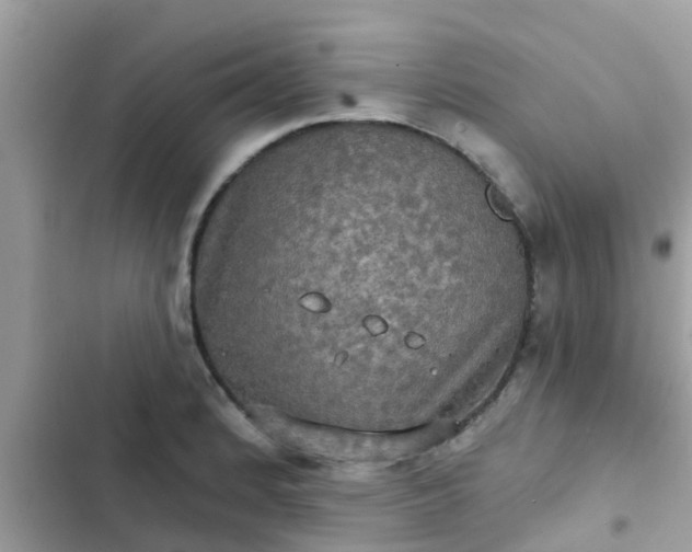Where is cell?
Wrapping results in <instances>:
<instances>
[{"label": "cell", "mask_w": 692, "mask_h": 552, "mask_svg": "<svg viewBox=\"0 0 692 552\" xmlns=\"http://www.w3.org/2000/svg\"><path fill=\"white\" fill-rule=\"evenodd\" d=\"M417 223L365 189L262 206L203 239V281L276 365L331 388L393 376L394 272Z\"/></svg>", "instance_id": "1"}]
</instances>
